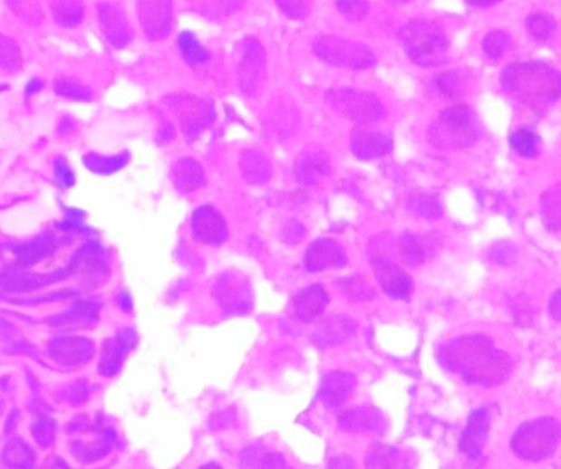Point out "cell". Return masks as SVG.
<instances>
[{
  "label": "cell",
  "instance_id": "1",
  "mask_svg": "<svg viewBox=\"0 0 561 469\" xmlns=\"http://www.w3.org/2000/svg\"><path fill=\"white\" fill-rule=\"evenodd\" d=\"M443 367L470 384H501L511 370V359L484 335H464L439 350Z\"/></svg>",
  "mask_w": 561,
  "mask_h": 469
},
{
  "label": "cell",
  "instance_id": "2",
  "mask_svg": "<svg viewBox=\"0 0 561 469\" xmlns=\"http://www.w3.org/2000/svg\"><path fill=\"white\" fill-rule=\"evenodd\" d=\"M502 84L517 103L531 110H543L561 96V76L543 64L509 66Z\"/></svg>",
  "mask_w": 561,
  "mask_h": 469
},
{
  "label": "cell",
  "instance_id": "3",
  "mask_svg": "<svg viewBox=\"0 0 561 469\" xmlns=\"http://www.w3.org/2000/svg\"><path fill=\"white\" fill-rule=\"evenodd\" d=\"M561 439V426L553 417H539L523 424L513 436L511 447L517 458L541 461L555 453Z\"/></svg>",
  "mask_w": 561,
  "mask_h": 469
},
{
  "label": "cell",
  "instance_id": "4",
  "mask_svg": "<svg viewBox=\"0 0 561 469\" xmlns=\"http://www.w3.org/2000/svg\"><path fill=\"white\" fill-rule=\"evenodd\" d=\"M401 44L406 54L420 66H435L442 62L449 41L442 29L429 21H413L401 31Z\"/></svg>",
  "mask_w": 561,
  "mask_h": 469
},
{
  "label": "cell",
  "instance_id": "5",
  "mask_svg": "<svg viewBox=\"0 0 561 469\" xmlns=\"http://www.w3.org/2000/svg\"><path fill=\"white\" fill-rule=\"evenodd\" d=\"M312 49L324 62L344 70H370L376 64V56L370 47L334 35L315 37Z\"/></svg>",
  "mask_w": 561,
  "mask_h": 469
},
{
  "label": "cell",
  "instance_id": "6",
  "mask_svg": "<svg viewBox=\"0 0 561 469\" xmlns=\"http://www.w3.org/2000/svg\"><path fill=\"white\" fill-rule=\"evenodd\" d=\"M476 137L474 115L469 106H450L442 111L439 123L433 127L430 139L443 148H462Z\"/></svg>",
  "mask_w": 561,
  "mask_h": 469
},
{
  "label": "cell",
  "instance_id": "7",
  "mask_svg": "<svg viewBox=\"0 0 561 469\" xmlns=\"http://www.w3.org/2000/svg\"><path fill=\"white\" fill-rule=\"evenodd\" d=\"M327 101L339 115L363 127L378 123L386 115L382 101L372 93H361L354 90H333L327 93Z\"/></svg>",
  "mask_w": 561,
  "mask_h": 469
},
{
  "label": "cell",
  "instance_id": "8",
  "mask_svg": "<svg viewBox=\"0 0 561 469\" xmlns=\"http://www.w3.org/2000/svg\"><path fill=\"white\" fill-rule=\"evenodd\" d=\"M213 296L227 315H245L255 302L250 280L238 271L219 274L213 284Z\"/></svg>",
  "mask_w": 561,
  "mask_h": 469
},
{
  "label": "cell",
  "instance_id": "9",
  "mask_svg": "<svg viewBox=\"0 0 561 469\" xmlns=\"http://www.w3.org/2000/svg\"><path fill=\"white\" fill-rule=\"evenodd\" d=\"M168 103L176 111L180 129L188 141L198 139L203 129H209L215 123V108L201 98L192 94H176L168 98Z\"/></svg>",
  "mask_w": 561,
  "mask_h": 469
},
{
  "label": "cell",
  "instance_id": "10",
  "mask_svg": "<svg viewBox=\"0 0 561 469\" xmlns=\"http://www.w3.org/2000/svg\"><path fill=\"white\" fill-rule=\"evenodd\" d=\"M265 66L266 56L260 41L255 37H247L241 44L238 70L239 88L247 96L258 93L265 76Z\"/></svg>",
  "mask_w": 561,
  "mask_h": 469
},
{
  "label": "cell",
  "instance_id": "11",
  "mask_svg": "<svg viewBox=\"0 0 561 469\" xmlns=\"http://www.w3.org/2000/svg\"><path fill=\"white\" fill-rule=\"evenodd\" d=\"M139 19L150 41L168 37L172 29V0H139Z\"/></svg>",
  "mask_w": 561,
  "mask_h": 469
},
{
  "label": "cell",
  "instance_id": "12",
  "mask_svg": "<svg viewBox=\"0 0 561 469\" xmlns=\"http://www.w3.org/2000/svg\"><path fill=\"white\" fill-rule=\"evenodd\" d=\"M192 233L208 246H221L227 239V224L221 212L213 206L196 209L191 219Z\"/></svg>",
  "mask_w": 561,
  "mask_h": 469
},
{
  "label": "cell",
  "instance_id": "13",
  "mask_svg": "<svg viewBox=\"0 0 561 469\" xmlns=\"http://www.w3.org/2000/svg\"><path fill=\"white\" fill-rule=\"evenodd\" d=\"M372 270L376 282L382 292L393 300H408L413 290V280L406 271L401 270L388 259H372Z\"/></svg>",
  "mask_w": 561,
  "mask_h": 469
},
{
  "label": "cell",
  "instance_id": "14",
  "mask_svg": "<svg viewBox=\"0 0 561 469\" xmlns=\"http://www.w3.org/2000/svg\"><path fill=\"white\" fill-rule=\"evenodd\" d=\"M356 321L347 315H334L327 318L324 323L319 325V329L312 335V343L319 349L325 350L331 347L343 345L347 340H351L356 333Z\"/></svg>",
  "mask_w": 561,
  "mask_h": 469
},
{
  "label": "cell",
  "instance_id": "15",
  "mask_svg": "<svg viewBox=\"0 0 561 469\" xmlns=\"http://www.w3.org/2000/svg\"><path fill=\"white\" fill-rule=\"evenodd\" d=\"M339 426L343 431L354 435H382L386 429V419L376 407L364 406L343 412Z\"/></svg>",
  "mask_w": 561,
  "mask_h": 469
},
{
  "label": "cell",
  "instance_id": "16",
  "mask_svg": "<svg viewBox=\"0 0 561 469\" xmlns=\"http://www.w3.org/2000/svg\"><path fill=\"white\" fill-rule=\"evenodd\" d=\"M327 303H329V293L325 292V288L321 284H312L294 294L290 302V313L295 320L309 323L319 315H323Z\"/></svg>",
  "mask_w": 561,
  "mask_h": 469
},
{
  "label": "cell",
  "instance_id": "17",
  "mask_svg": "<svg viewBox=\"0 0 561 469\" xmlns=\"http://www.w3.org/2000/svg\"><path fill=\"white\" fill-rule=\"evenodd\" d=\"M98 21L110 46L123 47L131 43V25L119 5L102 4L98 7Z\"/></svg>",
  "mask_w": 561,
  "mask_h": 469
},
{
  "label": "cell",
  "instance_id": "18",
  "mask_svg": "<svg viewBox=\"0 0 561 469\" xmlns=\"http://www.w3.org/2000/svg\"><path fill=\"white\" fill-rule=\"evenodd\" d=\"M356 377L349 372H329L323 377L319 397L323 400L324 406L331 411L341 407L346 404L347 399L353 396L356 390Z\"/></svg>",
  "mask_w": 561,
  "mask_h": 469
},
{
  "label": "cell",
  "instance_id": "19",
  "mask_svg": "<svg viewBox=\"0 0 561 469\" xmlns=\"http://www.w3.org/2000/svg\"><path fill=\"white\" fill-rule=\"evenodd\" d=\"M137 335L131 329L120 330L119 335L111 340L103 343V357L100 362V374L103 377H113L125 360V357L135 347Z\"/></svg>",
  "mask_w": 561,
  "mask_h": 469
},
{
  "label": "cell",
  "instance_id": "20",
  "mask_svg": "<svg viewBox=\"0 0 561 469\" xmlns=\"http://www.w3.org/2000/svg\"><path fill=\"white\" fill-rule=\"evenodd\" d=\"M392 148L390 139L376 129H354L351 137V150L361 160H376L382 158Z\"/></svg>",
  "mask_w": 561,
  "mask_h": 469
},
{
  "label": "cell",
  "instance_id": "21",
  "mask_svg": "<svg viewBox=\"0 0 561 469\" xmlns=\"http://www.w3.org/2000/svg\"><path fill=\"white\" fill-rule=\"evenodd\" d=\"M344 263V251L333 239H319L312 243L305 253V268L311 273L329 270Z\"/></svg>",
  "mask_w": 561,
  "mask_h": 469
},
{
  "label": "cell",
  "instance_id": "22",
  "mask_svg": "<svg viewBox=\"0 0 561 469\" xmlns=\"http://www.w3.org/2000/svg\"><path fill=\"white\" fill-rule=\"evenodd\" d=\"M95 345L86 339H58L51 341V355L68 365H83L93 357Z\"/></svg>",
  "mask_w": 561,
  "mask_h": 469
},
{
  "label": "cell",
  "instance_id": "23",
  "mask_svg": "<svg viewBox=\"0 0 561 469\" xmlns=\"http://www.w3.org/2000/svg\"><path fill=\"white\" fill-rule=\"evenodd\" d=\"M489 429V416L484 409L472 412L467 424L466 433L462 436L460 447L470 458H482V445L486 443Z\"/></svg>",
  "mask_w": 561,
  "mask_h": 469
},
{
  "label": "cell",
  "instance_id": "24",
  "mask_svg": "<svg viewBox=\"0 0 561 469\" xmlns=\"http://www.w3.org/2000/svg\"><path fill=\"white\" fill-rule=\"evenodd\" d=\"M172 184L182 194H191L206 186L203 165L194 158H182L172 168Z\"/></svg>",
  "mask_w": 561,
  "mask_h": 469
},
{
  "label": "cell",
  "instance_id": "25",
  "mask_svg": "<svg viewBox=\"0 0 561 469\" xmlns=\"http://www.w3.org/2000/svg\"><path fill=\"white\" fill-rule=\"evenodd\" d=\"M329 172V162L324 153L305 152L294 164V177L302 186L317 184Z\"/></svg>",
  "mask_w": 561,
  "mask_h": 469
},
{
  "label": "cell",
  "instance_id": "26",
  "mask_svg": "<svg viewBox=\"0 0 561 469\" xmlns=\"http://www.w3.org/2000/svg\"><path fill=\"white\" fill-rule=\"evenodd\" d=\"M241 176L250 186H263L272 178V164L258 150H247L239 160Z\"/></svg>",
  "mask_w": 561,
  "mask_h": 469
},
{
  "label": "cell",
  "instance_id": "27",
  "mask_svg": "<svg viewBox=\"0 0 561 469\" xmlns=\"http://www.w3.org/2000/svg\"><path fill=\"white\" fill-rule=\"evenodd\" d=\"M129 160H131L129 152L111 155V157H103V155L92 152L84 155L83 164L90 172H93L96 176H111L129 164Z\"/></svg>",
  "mask_w": 561,
  "mask_h": 469
},
{
  "label": "cell",
  "instance_id": "28",
  "mask_svg": "<svg viewBox=\"0 0 561 469\" xmlns=\"http://www.w3.org/2000/svg\"><path fill=\"white\" fill-rule=\"evenodd\" d=\"M54 21L61 27L73 29L83 23L84 9L82 0H49Z\"/></svg>",
  "mask_w": 561,
  "mask_h": 469
},
{
  "label": "cell",
  "instance_id": "29",
  "mask_svg": "<svg viewBox=\"0 0 561 469\" xmlns=\"http://www.w3.org/2000/svg\"><path fill=\"white\" fill-rule=\"evenodd\" d=\"M400 254L405 263L406 266H420L427 261V247L423 244V241L413 234H406L401 237V247H400Z\"/></svg>",
  "mask_w": 561,
  "mask_h": 469
},
{
  "label": "cell",
  "instance_id": "30",
  "mask_svg": "<svg viewBox=\"0 0 561 469\" xmlns=\"http://www.w3.org/2000/svg\"><path fill=\"white\" fill-rule=\"evenodd\" d=\"M341 292L351 302H370L374 298V290L370 282L361 276H351L339 282Z\"/></svg>",
  "mask_w": 561,
  "mask_h": 469
},
{
  "label": "cell",
  "instance_id": "31",
  "mask_svg": "<svg viewBox=\"0 0 561 469\" xmlns=\"http://www.w3.org/2000/svg\"><path fill=\"white\" fill-rule=\"evenodd\" d=\"M23 64L21 49L14 43V39L0 34V71L15 72Z\"/></svg>",
  "mask_w": 561,
  "mask_h": 469
},
{
  "label": "cell",
  "instance_id": "32",
  "mask_svg": "<svg viewBox=\"0 0 561 469\" xmlns=\"http://www.w3.org/2000/svg\"><path fill=\"white\" fill-rule=\"evenodd\" d=\"M9 9L24 23L39 24L44 21L41 0H7Z\"/></svg>",
  "mask_w": 561,
  "mask_h": 469
},
{
  "label": "cell",
  "instance_id": "33",
  "mask_svg": "<svg viewBox=\"0 0 561 469\" xmlns=\"http://www.w3.org/2000/svg\"><path fill=\"white\" fill-rule=\"evenodd\" d=\"M179 49L182 53L184 59L192 64V66H198V64H203L208 59H209V53L206 47L201 46L198 43V39L194 37L191 33H182L179 35Z\"/></svg>",
  "mask_w": 561,
  "mask_h": 469
},
{
  "label": "cell",
  "instance_id": "34",
  "mask_svg": "<svg viewBox=\"0 0 561 469\" xmlns=\"http://www.w3.org/2000/svg\"><path fill=\"white\" fill-rule=\"evenodd\" d=\"M398 453L390 446H382L380 443L372 445L366 455L368 468H394L398 464Z\"/></svg>",
  "mask_w": 561,
  "mask_h": 469
},
{
  "label": "cell",
  "instance_id": "35",
  "mask_svg": "<svg viewBox=\"0 0 561 469\" xmlns=\"http://www.w3.org/2000/svg\"><path fill=\"white\" fill-rule=\"evenodd\" d=\"M408 207L413 214H417L420 217H425V219H437L442 214L439 200L431 197V196H423V194L413 196L408 202Z\"/></svg>",
  "mask_w": 561,
  "mask_h": 469
},
{
  "label": "cell",
  "instance_id": "36",
  "mask_svg": "<svg viewBox=\"0 0 561 469\" xmlns=\"http://www.w3.org/2000/svg\"><path fill=\"white\" fill-rule=\"evenodd\" d=\"M56 93L60 94L61 98H68L73 101H88L93 98V93L90 88H86L84 84L73 80H58L56 84Z\"/></svg>",
  "mask_w": 561,
  "mask_h": 469
},
{
  "label": "cell",
  "instance_id": "37",
  "mask_svg": "<svg viewBox=\"0 0 561 469\" xmlns=\"http://www.w3.org/2000/svg\"><path fill=\"white\" fill-rule=\"evenodd\" d=\"M337 9L343 17L351 23H359L368 15V2L366 0H337Z\"/></svg>",
  "mask_w": 561,
  "mask_h": 469
},
{
  "label": "cell",
  "instance_id": "38",
  "mask_svg": "<svg viewBox=\"0 0 561 469\" xmlns=\"http://www.w3.org/2000/svg\"><path fill=\"white\" fill-rule=\"evenodd\" d=\"M511 145L514 150L525 157H533L537 152V140L533 131L519 129L511 137Z\"/></svg>",
  "mask_w": 561,
  "mask_h": 469
},
{
  "label": "cell",
  "instance_id": "39",
  "mask_svg": "<svg viewBox=\"0 0 561 469\" xmlns=\"http://www.w3.org/2000/svg\"><path fill=\"white\" fill-rule=\"evenodd\" d=\"M529 33L533 37H537L539 41L548 39L549 35L555 33V21L546 15L545 12H537L531 19H529Z\"/></svg>",
  "mask_w": 561,
  "mask_h": 469
},
{
  "label": "cell",
  "instance_id": "40",
  "mask_svg": "<svg viewBox=\"0 0 561 469\" xmlns=\"http://www.w3.org/2000/svg\"><path fill=\"white\" fill-rule=\"evenodd\" d=\"M278 9L287 15L288 19L299 21L307 15L311 9V0H275Z\"/></svg>",
  "mask_w": 561,
  "mask_h": 469
},
{
  "label": "cell",
  "instance_id": "41",
  "mask_svg": "<svg viewBox=\"0 0 561 469\" xmlns=\"http://www.w3.org/2000/svg\"><path fill=\"white\" fill-rule=\"evenodd\" d=\"M247 0H204V9L211 15H231L245 5Z\"/></svg>",
  "mask_w": 561,
  "mask_h": 469
},
{
  "label": "cell",
  "instance_id": "42",
  "mask_svg": "<svg viewBox=\"0 0 561 469\" xmlns=\"http://www.w3.org/2000/svg\"><path fill=\"white\" fill-rule=\"evenodd\" d=\"M54 178L63 190L72 188L76 184V177L73 174L72 167L61 157L54 160Z\"/></svg>",
  "mask_w": 561,
  "mask_h": 469
},
{
  "label": "cell",
  "instance_id": "43",
  "mask_svg": "<svg viewBox=\"0 0 561 469\" xmlns=\"http://www.w3.org/2000/svg\"><path fill=\"white\" fill-rule=\"evenodd\" d=\"M508 44V37L502 33H492L484 41V49L490 58H499L504 47Z\"/></svg>",
  "mask_w": 561,
  "mask_h": 469
},
{
  "label": "cell",
  "instance_id": "44",
  "mask_svg": "<svg viewBox=\"0 0 561 469\" xmlns=\"http://www.w3.org/2000/svg\"><path fill=\"white\" fill-rule=\"evenodd\" d=\"M282 237L287 244H299L305 237V227L299 221H288L282 229Z\"/></svg>",
  "mask_w": 561,
  "mask_h": 469
},
{
  "label": "cell",
  "instance_id": "45",
  "mask_svg": "<svg viewBox=\"0 0 561 469\" xmlns=\"http://www.w3.org/2000/svg\"><path fill=\"white\" fill-rule=\"evenodd\" d=\"M235 421V417H233V411H221L216 412L213 414V417H211V429H227L229 427L231 424Z\"/></svg>",
  "mask_w": 561,
  "mask_h": 469
},
{
  "label": "cell",
  "instance_id": "46",
  "mask_svg": "<svg viewBox=\"0 0 561 469\" xmlns=\"http://www.w3.org/2000/svg\"><path fill=\"white\" fill-rule=\"evenodd\" d=\"M437 84L440 86L443 93H447L449 96H454L455 91H457V78L452 72H445L442 76H439Z\"/></svg>",
  "mask_w": 561,
  "mask_h": 469
},
{
  "label": "cell",
  "instance_id": "47",
  "mask_svg": "<svg viewBox=\"0 0 561 469\" xmlns=\"http://www.w3.org/2000/svg\"><path fill=\"white\" fill-rule=\"evenodd\" d=\"M549 313L556 320H561V292L553 294V298L549 302Z\"/></svg>",
  "mask_w": 561,
  "mask_h": 469
},
{
  "label": "cell",
  "instance_id": "48",
  "mask_svg": "<svg viewBox=\"0 0 561 469\" xmlns=\"http://www.w3.org/2000/svg\"><path fill=\"white\" fill-rule=\"evenodd\" d=\"M117 302H119L120 308H121L123 311L131 313V310H133V302H131V294L119 293V296H117Z\"/></svg>",
  "mask_w": 561,
  "mask_h": 469
},
{
  "label": "cell",
  "instance_id": "49",
  "mask_svg": "<svg viewBox=\"0 0 561 469\" xmlns=\"http://www.w3.org/2000/svg\"><path fill=\"white\" fill-rule=\"evenodd\" d=\"M43 86H44L43 80H31L29 84H27V88H25V96H27V98H29V96H33V94L39 91Z\"/></svg>",
  "mask_w": 561,
  "mask_h": 469
},
{
  "label": "cell",
  "instance_id": "50",
  "mask_svg": "<svg viewBox=\"0 0 561 469\" xmlns=\"http://www.w3.org/2000/svg\"><path fill=\"white\" fill-rule=\"evenodd\" d=\"M496 2H499V0H467V4H470V5H478V7L492 5V4H496Z\"/></svg>",
  "mask_w": 561,
  "mask_h": 469
},
{
  "label": "cell",
  "instance_id": "51",
  "mask_svg": "<svg viewBox=\"0 0 561 469\" xmlns=\"http://www.w3.org/2000/svg\"><path fill=\"white\" fill-rule=\"evenodd\" d=\"M394 4H403V2H408V0H392Z\"/></svg>",
  "mask_w": 561,
  "mask_h": 469
},
{
  "label": "cell",
  "instance_id": "52",
  "mask_svg": "<svg viewBox=\"0 0 561 469\" xmlns=\"http://www.w3.org/2000/svg\"><path fill=\"white\" fill-rule=\"evenodd\" d=\"M0 90H4V88H2V86H0Z\"/></svg>",
  "mask_w": 561,
  "mask_h": 469
}]
</instances>
